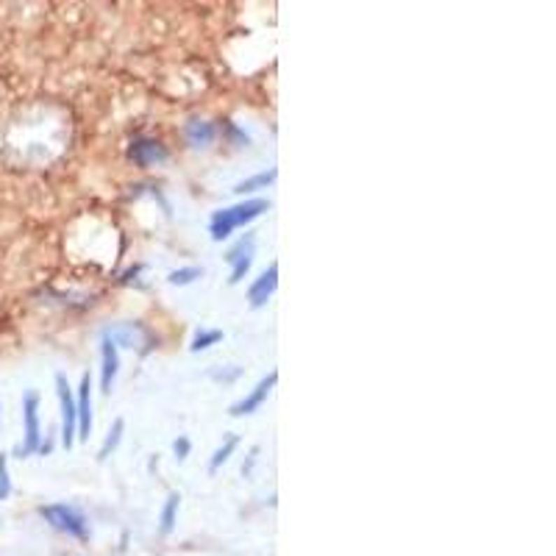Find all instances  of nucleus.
Masks as SVG:
<instances>
[{
  "label": "nucleus",
  "instance_id": "obj_4",
  "mask_svg": "<svg viewBox=\"0 0 556 556\" xmlns=\"http://www.w3.org/2000/svg\"><path fill=\"white\" fill-rule=\"evenodd\" d=\"M22 423H25V434H22V445L17 448L20 459L36 453L39 445H42V432H39V395L34 390H28L25 398H22Z\"/></svg>",
  "mask_w": 556,
  "mask_h": 556
},
{
  "label": "nucleus",
  "instance_id": "obj_8",
  "mask_svg": "<svg viewBox=\"0 0 556 556\" xmlns=\"http://www.w3.org/2000/svg\"><path fill=\"white\" fill-rule=\"evenodd\" d=\"M101 390L109 395L114 381H117V373H120V348L111 342L109 336H101Z\"/></svg>",
  "mask_w": 556,
  "mask_h": 556
},
{
  "label": "nucleus",
  "instance_id": "obj_2",
  "mask_svg": "<svg viewBox=\"0 0 556 556\" xmlns=\"http://www.w3.org/2000/svg\"><path fill=\"white\" fill-rule=\"evenodd\" d=\"M39 515L45 518V523L73 540H90V523L84 518L81 509L70 506V504H48L39 506Z\"/></svg>",
  "mask_w": 556,
  "mask_h": 556
},
{
  "label": "nucleus",
  "instance_id": "obj_12",
  "mask_svg": "<svg viewBox=\"0 0 556 556\" xmlns=\"http://www.w3.org/2000/svg\"><path fill=\"white\" fill-rule=\"evenodd\" d=\"M276 176H278V170H276V167H273V170H264V173H256V176H250V178L239 181V184L234 187V192H236V195H248V192L267 190V187L276 181Z\"/></svg>",
  "mask_w": 556,
  "mask_h": 556
},
{
  "label": "nucleus",
  "instance_id": "obj_17",
  "mask_svg": "<svg viewBox=\"0 0 556 556\" xmlns=\"http://www.w3.org/2000/svg\"><path fill=\"white\" fill-rule=\"evenodd\" d=\"M220 339H222V332H218V329H201V332L192 336V345H190V350H192V353H198V350H206V348L218 345Z\"/></svg>",
  "mask_w": 556,
  "mask_h": 556
},
{
  "label": "nucleus",
  "instance_id": "obj_9",
  "mask_svg": "<svg viewBox=\"0 0 556 556\" xmlns=\"http://www.w3.org/2000/svg\"><path fill=\"white\" fill-rule=\"evenodd\" d=\"M276 287H278V264H270L253 284H250V290H248V301H250V306L253 309H262L270 298H273V292H276Z\"/></svg>",
  "mask_w": 556,
  "mask_h": 556
},
{
  "label": "nucleus",
  "instance_id": "obj_21",
  "mask_svg": "<svg viewBox=\"0 0 556 556\" xmlns=\"http://www.w3.org/2000/svg\"><path fill=\"white\" fill-rule=\"evenodd\" d=\"M236 376H239V367H234V364H231V370H228V373H222V370H212V378H215V381H234Z\"/></svg>",
  "mask_w": 556,
  "mask_h": 556
},
{
  "label": "nucleus",
  "instance_id": "obj_18",
  "mask_svg": "<svg viewBox=\"0 0 556 556\" xmlns=\"http://www.w3.org/2000/svg\"><path fill=\"white\" fill-rule=\"evenodd\" d=\"M201 276H204L201 267H181V270H173V273L167 276V281L176 284V287H187V284H192V281L201 278Z\"/></svg>",
  "mask_w": 556,
  "mask_h": 556
},
{
  "label": "nucleus",
  "instance_id": "obj_13",
  "mask_svg": "<svg viewBox=\"0 0 556 556\" xmlns=\"http://www.w3.org/2000/svg\"><path fill=\"white\" fill-rule=\"evenodd\" d=\"M178 506H181V495L178 492H170L167 495V501H164V506H162V526H159V532L162 534H173V529H176V520H178Z\"/></svg>",
  "mask_w": 556,
  "mask_h": 556
},
{
  "label": "nucleus",
  "instance_id": "obj_5",
  "mask_svg": "<svg viewBox=\"0 0 556 556\" xmlns=\"http://www.w3.org/2000/svg\"><path fill=\"white\" fill-rule=\"evenodd\" d=\"M167 156H170L167 148H164L159 139H150V136H136V139L128 145V159H131L136 167H142V170L167 162Z\"/></svg>",
  "mask_w": 556,
  "mask_h": 556
},
{
  "label": "nucleus",
  "instance_id": "obj_16",
  "mask_svg": "<svg viewBox=\"0 0 556 556\" xmlns=\"http://www.w3.org/2000/svg\"><path fill=\"white\" fill-rule=\"evenodd\" d=\"M239 448V437H234V434H228L225 440H222V445L215 450V456H212V462H209V473H218L222 464L231 459V453Z\"/></svg>",
  "mask_w": 556,
  "mask_h": 556
},
{
  "label": "nucleus",
  "instance_id": "obj_3",
  "mask_svg": "<svg viewBox=\"0 0 556 556\" xmlns=\"http://www.w3.org/2000/svg\"><path fill=\"white\" fill-rule=\"evenodd\" d=\"M56 392H59V406H62V445L70 450L78 440V412H76V398L64 373H56Z\"/></svg>",
  "mask_w": 556,
  "mask_h": 556
},
{
  "label": "nucleus",
  "instance_id": "obj_7",
  "mask_svg": "<svg viewBox=\"0 0 556 556\" xmlns=\"http://www.w3.org/2000/svg\"><path fill=\"white\" fill-rule=\"evenodd\" d=\"M76 412H78V440H90V432H92V378H90V373L81 376Z\"/></svg>",
  "mask_w": 556,
  "mask_h": 556
},
{
  "label": "nucleus",
  "instance_id": "obj_11",
  "mask_svg": "<svg viewBox=\"0 0 556 556\" xmlns=\"http://www.w3.org/2000/svg\"><path fill=\"white\" fill-rule=\"evenodd\" d=\"M104 336H109L117 348H136L145 339V332L136 323H117V326L106 329Z\"/></svg>",
  "mask_w": 556,
  "mask_h": 556
},
{
  "label": "nucleus",
  "instance_id": "obj_20",
  "mask_svg": "<svg viewBox=\"0 0 556 556\" xmlns=\"http://www.w3.org/2000/svg\"><path fill=\"white\" fill-rule=\"evenodd\" d=\"M173 450H176V459H178V462H184V459L190 456V450H192L190 437H178V440L173 443Z\"/></svg>",
  "mask_w": 556,
  "mask_h": 556
},
{
  "label": "nucleus",
  "instance_id": "obj_6",
  "mask_svg": "<svg viewBox=\"0 0 556 556\" xmlns=\"http://www.w3.org/2000/svg\"><path fill=\"white\" fill-rule=\"evenodd\" d=\"M276 381H278V373H276V370H270V373H267V376H264V378H262V381H259V384H256L245 398H239L236 404H231V409H228V412H231V418L253 415V412L267 401V395H270V390L276 387Z\"/></svg>",
  "mask_w": 556,
  "mask_h": 556
},
{
  "label": "nucleus",
  "instance_id": "obj_10",
  "mask_svg": "<svg viewBox=\"0 0 556 556\" xmlns=\"http://www.w3.org/2000/svg\"><path fill=\"white\" fill-rule=\"evenodd\" d=\"M184 136H187V142L192 148H209L215 142V136H218V128L212 122H206V120H190L184 125Z\"/></svg>",
  "mask_w": 556,
  "mask_h": 556
},
{
  "label": "nucleus",
  "instance_id": "obj_19",
  "mask_svg": "<svg viewBox=\"0 0 556 556\" xmlns=\"http://www.w3.org/2000/svg\"><path fill=\"white\" fill-rule=\"evenodd\" d=\"M11 495V478H8V456L0 453V501Z\"/></svg>",
  "mask_w": 556,
  "mask_h": 556
},
{
  "label": "nucleus",
  "instance_id": "obj_15",
  "mask_svg": "<svg viewBox=\"0 0 556 556\" xmlns=\"http://www.w3.org/2000/svg\"><path fill=\"white\" fill-rule=\"evenodd\" d=\"M253 248H256V236H253V234H245V236L225 253V262H228V264H236V262H242V259H253Z\"/></svg>",
  "mask_w": 556,
  "mask_h": 556
},
{
  "label": "nucleus",
  "instance_id": "obj_1",
  "mask_svg": "<svg viewBox=\"0 0 556 556\" xmlns=\"http://www.w3.org/2000/svg\"><path fill=\"white\" fill-rule=\"evenodd\" d=\"M267 209H270V201H264V198H250V201H242V204H236V206L220 209V212L212 215L209 234H212L215 242H222V239H228L236 228H242V225L253 222L256 218H262Z\"/></svg>",
  "mask_w": 556,
  "mask_h": 556
},
{
  "label": "nucleus",
  "instance_id": "obj_14",
  "mask_svg": "<svg viewBox=\"0 0 556 556\" xmlns=\"http://www.w3.org/2000/svg\"><path fill=\"white\" fill-rule=\"evenodd\" d=\"M122 432H125V420H122V418H117V420L111 423L109 434H106V440H104V445H101V450H98V459H101V462H106L111 453L117 450V445H120V440H122Z\"/></svg>",
  "mask_w": 556,
  "mask_h": 556
}]
</instances>
